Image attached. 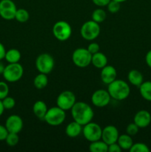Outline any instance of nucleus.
<instances>
[{"mask_svg":"<svg viewBox=\"0 0 151 152\" xmlns=\"http://www.w3.org/2000/svg\"><path fill=\"white\" fill-rule=\"evenodd\" d=\"M133 122L139 127V129H144L147 127L151 123V114L147 110H140L135 114Z\"/></svg>","mask_w":151,"mask_h":152,"instance_id":"15","label":"nucleus"},{"mask_svg":"<svg viewBox=\"0 0 151 152\" xmlns=\"http://www.w3.org/2000/svg\"><path fill=\"white\" fill-rule=\"evenodd\" d=\"M102 129L98 123L90 122L83 126L82 134L84 137L89 142L99 140L102 138Z\"/></svg>","mask_w":151,"mask_h":152,"instance_id":"9","label":"nucleus"},{"mask_svg":"<svg viewBox=\"0 0 151 152\" xmlns=\"http://www.w3.org/2000/svg\"><path fill=\"white\" fill-rule=\"evenodd\" d=\"M8 133H9L8 131H7V128L5 127V126L0 125V141L5 140Z\"/></svg>","mask_w":151,"mask_h":152,"instance_id":"36","label":"nucleus"},{"mask_svg":"<svg viewBox=\"0 0 151 152\" xmlns=\"http://www.w3.org/2000/svg\"><path fill=\"white\" fill-rule=\"evenodd\" d=\"M114 1H116L119 3H122V2H124V1H126L127 0H114Z\"/></svg>","mask_w":151,"mask_h":152,"instance_id":"42","label":"nucleus"},{"mask_svg":"<svg viewBox=\"0 0 151 152\" xmlns=\"http://www.w3.org/2000/svg\"><path fill=\"white\" fill-rule=\"evenodd\" d=\"M107 10L110 13H115L120 10L121 3L118 2L116 1H114V0H110V1L107 5Z\"/></svg>","mask_w":151,"mask_h":152,"instance_id":"31","label":"nucleus"},{"mask_svg":"<svg viewBox=\"0 0 151 152\" xmlns=\"http://www.w3.org/2000/svg\"><path fill=\"white\" fill-rule=\"evenodd\" d=\"M92 54L87 48H78L72 54V61L78 68H86L91 64Z\"/></svg>","mask_w":151,"mask_h":152,"instance_id":"8","label":"nucleus"},{"mask_svg":"<svg viewBox=\"0 0 151 152\" xmlns=\"http://www.w3.org/2000/svg\"><path fill=\"white\" fill-rule=\"evenodd\" d=\"M145 62H146L147 66L151 68V50H150L147 53L146 56H145Z\"/></svg>","mask_w":151,"mask_h":152,"instance_id":"39","label":"nucleus"},{"mask_svg":"<svg viewBox=\"0 0 151 152\" xmlns=\"http://www.w3.org/2000/svg\"><path fill=\"white\" fill-rule=\"evenodd\" d=\"M4 141H5L7 145H9V146H16V145L19 143V135H18V134L10 133V132H9Z\"/></svg>","mask_w":151,"mask_h":152,"instance_id":"28","label":"nucleus"},{"mask_svg":"<svg viewBox=\"0 0 151 152\" xmlns=\"http://www.w3.org/2000/svg\"><path fill=\"white\" fill-rule=\"evenodd\" d=\"M139 131V127L133 122V123H130L127 125V128H126V134H127L130 136L133 137L138 134Z\"/></svg>","mask_w":151,"mask_h":152,"instance_id":"32","label":"nucleus"},{"mask_svg":"<svg viewBox=\"0 0 151 152\" xmlns=\"http://www.w3.org/2000/svg\"><path fill=\"white\" fill-rule=\"evenodd\" d=\"M112 99L107 90L99 89L93 92L91 96V102L97 108H104L107 106Z\"/></svg>","mask_w":151,"mask_h":152,"instance_id":"12","label":"nucleus"},{"mask_svg":"<svg viewBox=\"0 0 151 152\" xmlns=\"http://www.w3.org/2000/svg\"><path fill=\"white\" fill-rule=\"evenodd\" d=\"M1 102H2L3 106H4V109H12V108H14L15 105H16V100H15L14 98L12 97V96H6L5 98L1 99Z\"/></svg>","mask_w":151,"mask_h":152,"instance_id":"30","label":"nucleus"},{"mask_svg":"<svg viewBox=\"0 0 151 152\" xmlns=\"http://www.w3.org/2000/svg\"><path fill=\"white\" fill-rule=\"evenodd\" d=\"M70 111L74 121L77 122L82 126L91 122L94 117L93 108L84 102H76Z\"/></svg>","mask_w":151,"mask_h":152,"instance_id":"1","label":"nucleus"},{"mask_svg":"<svg viewBox=\"0 0 151 152\" xmlns=\"http://www.w3.org/2000/svg\"><path fill=\"white\" fill-rule=\"evenodd\" d=\"M93 3L98 7H107L110 0H92Z\"/></svg>","mask_w":151,"mask_h":152,"instance_id":"37","label":"nucleus"},{"mask_svg":"<svg viewBox=\"0 0 151 152\" xmlns=\"http://www.w3.org/2000/svg\"><path fill=\"white\" fill-rule=\"evenodd\" d=\"M107 13L105 10L102 8H97L92 13V20L100 24L106 19Z\"/></svg>","mask_w":151,"mask_h":152,"instance_id":"26","label":"nucleus"},{"mask_svg":"<svg viewBox=\"0 0 151 152\" xmlns=\"http://www.w3.org/2000/svg\"><path fill=\"white\" fill-rule=\"evenodd\" d=\"M21 57H22V55L18 49L11 48L6 50L4 59L8 63H16L20 61Z\"/></svg>","mask_w":151,"mask_h":152,"instance_id":"21","label":"nucleus"},{"mask_svg":"<svg viewBox=\"0 0 151 152\" xmlns=\"http://www.w3.org/2000/svg\"><path fill=\"white\" fill-rule=\"evenodd\" d=\"M83 126L76 121L70 123L65 128V134L70 138H75L82 134Z\"/></svg>","mask_w":151,"mask_h":152,"instance_id":"17","label":"nucleus"},{"mask_svg":"<svg viewBox=\"0 0 151 152\" xmlns=\"http://www.w3.org/2000/svg\"><path fill=\"white\" fill-rule=\"evenodd\" d=\"M139 92L144 99L151 102V81H145L139 86Z\"/></svg>","mask_w":151,"mask_h":152,"instance_id":"23","label":"nucleus"},{"mask_svg":"<svg viewBox=\"0 0 151 152\" xmlns=\"http://www.w3.org/2000/svg\"><path fill=\"white\" fill-rule=\"evenodd\" d=\"M108 145L102 139L91 142L89 150L91 152H107Z\"/></svg>","mask_w":151,"mask_h":152,"instance_id":"25","label":"nucleus"},{"mask_svg":"<svg viewBox=\"0 0 151 152\" xmlns=\"http://www.w3.org/2000/svg\"><path fill=\"white\" fill-rule=\"evenodd\" d=\"M127 80L133 86L139 87L144 82V77L142 73L136 69L130 70L127 74Z\"/></svg>","mask_w":151,"mask_h":152,"instance_id":"20","label":"nucleus"},{"mask_svg":"<svg viewBox=\"0 0 151 152\" xmlns=\"http://www.w3.org/2000/svg\"><path fill=\"white\" fill-rule=\"evenodd\" d=\"M87 50L88 51L91 53L92 55L95 54V53H98L100 50V47H99V45L97 42H91L89 44L88 47H87Z\"/></svg>","mask_w":151,"mask_h":152,"instance_id":"34","label":"nucleus"},{"mask_svg":"<svg viewBox=\"0 0 151 152\" xmlns=\"http://www.w3.org/2000/svg\"><path fill=\"white\" fill-rule=\"evenodd\" d=\"M16 7V4L12 0H1L0 1V16L5 20L15 19Z\"/></svg>","mask_w":151,"mask_h":152,"instance_id":"11","label":"nucleus"},{"mask_svg":"<svg viewBox=\"0 0 151 152\" xmlns=\"http://www.w3.org/2000/svg\"><path fill=\"white\" fill-rule=\"evenodd\" d=\"M4 110H5V109H4V106H3L2 102H1V99H0V117H1V116L3 114V113H4Z\"/></svg>","mask_w":151,"mask_h":152,"instance_id":"40","label":"nucleus"},{"mask_svg":"<svg viewBox=\"0 0 151 152\" xmlns=\"http://www.w3.org/2000/svg\"><path fill=\"white\" fill-rule=\"evenodd\" d=\"M47 108L45 102L42 100H38L33 105V112L34 115L40 120H44V117L47 113Z\"/></svg>","mask_w":151,"mask_h":152,"instance_id":"18","label":"nucleus"},{"mask_svg":"<svg viewBox=\"0 0 151 152\" xmlns=\"http://www.w3.org/2000/svg\"><path fill=\"white\" fill-rule=\"evenodd\" d=\"M107 91L112 99L118 101L127 99L130 94V88L127 82L116 79L107 85Z\"/></svg>","mask_w":151,"mask_h":152,"instance_id":"2","label":"nucleus"},{"mask_svg":"<svg viewBox=\"0 0 151 152\" xmlns=\"http://www.w3.org/2000/svg\"><path fill=\"white\" fill-rule=\"evenodd\" d=\"M121 151H122V149L119 146V145L117 143V142L108 145L107 152H121Z\"/></svg>","mask_w":151,"mask_h":152,"instance_id":"35","label":"nucleus"},{"mask_svg":"<svg viewBox=\"0 0 151 152\" xmlns=\"http://www.w3.org/2000/svg\"><path fill=\"white\" fill-rule=\"evenodd\" d=\"M129 151L130 152H149L150 148L143 142H136L133 144Z\"/></svg>","mask_w":151,"mask_h":152,"instance_id":"29","label":"nucleus"},{"mask_svg":"<svg viewBox=\"0 0 151 152\" xmlns=\"http://www.w3.org/2000/svg\"><path fill=\"white\" fill-rule=\"evenodd\" d=\"M119 137L118 130L115 126L110 125L102 129V138L101 139L107 145L116 142Z\"/></svg>","mask_w":151,"mask_h":152,"instance_id":"14","label":"nucleus"},{"mask_svg":"<svg viewBox=\"0 0 151 152\" xmlns=\"http://www.w3.org/2000/svg\"><path fill=\"white\" fill-rule=\"evenodd\" d=\"M65 118H66L65 111L59 107L55 106L48 108L44 117V120L50 126H58L62 125L65 122Z\"/></svg>","mask_w":151,"mask_h":152,"instance_id":"4","label":"nucleus"},{"mask_svg":"<svg viewBox=\"0 0 151 152\" xmlns=\"http://www.w3.org/2000/svg\"><path fill=\"white\" fill-rule=\"evenodd\" d=\"M101 32L100 25L93 20L85 22L81 26L80 34L82 38L87 41H93L99 36Z\"/></svg>","mask_w":151,"mask_h":152,"instance_id":"5","label":"nucleus"},{"mask_svg":"<svg viewBox=\"0 0 151 152\" xmlns=\"http://www.w3.org/2000/svg\"><path fill=\"white\" fill-rule=\"evenodd\" d=\"M24 74V68L19 62L8 63L5 65L2 76L5 81L8 83H16L20 80Z\"/></svg>","mask_w":151,"mask_h":152,"instance_id":"3","label":"nucleus"},{"mask_svg":"<svg viewBox=\"0 0 151 152\" xmlns=\"http://www.w3.org/2000/svg\"><path fill=\"white\" fill-rule=\"evenodd\" d=\"M47 84H48V77L45 74L39 73L38 75L36 76L33 80L34 86L36 88L39 89V90L44 89V88L47 87Z\"/></svg>","mask_w":151,"mask_h":152,"instance_id":"24","label":"nucleus"},{"mask_svg":"<svg viewBox=\"0 0 151 152\" xmlns=\"http://www.w3.org/2000/svg\"><path fill=\"white\" fill-rule=\"evenodd\" d=\"M9 86L6 82L0 81V99H3L8 96Z\"/></svg>","mask_w":151,"mask_h":152,"instance_id":"33","label":"nucleus"},{"mask_svg":"<svg viewBox=\"0 0 151 152\" xmlns=\"http://www.w3.org/2000/svg\"><path fill=\"white\" fill-rule=\"evenodd\" d=\"M30 18V14L27 10L24 8H19L16 10L15 19L20 23H25L28 22Z\"/></svg>","mask_w":151,"mask_h":152,"instance_id":"27","label":"nucleus"},{"mask_svg":"<svg viewBox=\"0 0 151 152\" xmlns=\"http://www.w3.org/2000/svg\"><path fill=\"white\" fill-rule=\"evenodd\" d=\"M53 34L56 39L65 42L69 39L72 34V28L66 21H58L52 28Z\"/></svg>","mask_w":151,"mask_h":152,"instance_id":"6","label":"nucleus"},{"mask_svg":"<svg viewBox=\"0 0 151 152\" xmlns=\"http://www.w3.org/2000/svg\"><path fill=\"white\" fill-rule=\"evenodd\" d=\"M107 57L102 52H98L92 55L91 64L96 68L102 69L107 65Z\"/></svg>","mask_w":151,"mask_h":152,"instance_id":"19","label":"nucleus"},{"mask_svg":"<svg viewBox=\"0 0 151 152\" xmlns=\"http://www.w3.org/2000/svg\"><path fill=\"white\" fill-rule=\"evenodd\" d=\"M23 120L20 116L12 114L7 118L4 126L10 133L19 134L23 129Z\"/></svg>","mask_w":151,"mask_h":152,"instance_id":"13","label":"nucleus"},{"mask_svg":"<svg viewBox=\"0 0 151 152\" xmlns=\"http://www.w3.org/2000/svg\"><path fill=\"white\" fill-rule=\"evenodd\" d=\"M54 65V59L49 53H41L36 59V68L39 73L45 74H50L53 70Z\"/></svg>","mask_w":151,"mask_h":152,"instance_id":"7","label":"nucleus"},{"mask_svg":"<svg viewBox=\"0 0 151 152\" xmlns=\"http://www.w3.org/2000/svg\"><path fill=\"white\" fill-rule=\"evenodd\" d=\"M117 143L119 145L122 150H130V148L133 145V142L132 137L127 134H125L119 135L118 140H117Z\"/></svg>","mask_w":151,"mask_h":152,"instance_id":"22","label":"nucleus"},{"mask_svg":"<svg viewBox=\"0 0 151 152\" xmlns=\"http://www.w3.org/2000/svg\"><path fill=\"white\" fill-rule=\"evenodd\" d=\"M76 102V97L73 92L70 91H64L61 92L56 99V105L64 111L70 110Z\"/></svg>","mask_w":151,"mask_h":152,"instance_id":"10","label":"nucleus"},{"mask_svg":"<svg viewBox=\"0 0 151 152\" xmlns=\"http://www.w3.org/2000/svg\"><path fill=\"white\" fill-rule=\"evenodd\" d=\"M6 53V49L4 45L0 42V60H2L4 59V56Z\"/></svg>","mask_w":151,"mask_h":152,"instance_id":"38","label":"nucleus"},{"mask_svg":"<svg viewBox=\"0 0 151 152\" xmlns=\"http://www.w3.org/2000/svg\"><path fill=\"white\" fill-rule=\"evenodd\" d=\"M100 77L102 83L109 85L117 79L116 69L112 65H107L101 69Z\"/></svg>","mask_w":151,"mask_h":152,"instance_id":"16","label":"nucleus"},{"mask_svg":"<svg viewBox=\"0 0 151 152\" xmlns=\"http://www.w3.org/2000/svg\"><path fill=\"white\" fill-rule=\"evenodd\" d=\"M4 68H5V65L3 64V62H1V60H0V74H3V71H4Z\"/></svg>","mask_w":151,"mask_h":152,"instance_id":"41","label":"nucleus"}]
</instances>
